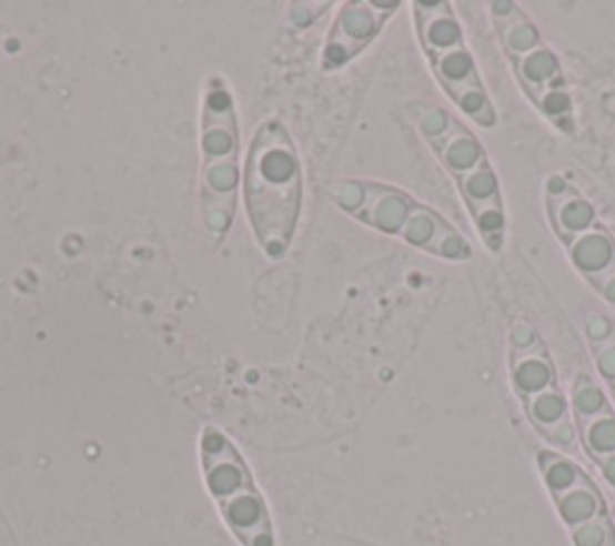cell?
<instances>
[{
  "label": "cell",
  "mask_w": 615,
  "mask_h": 546,
  "mask_svg": "<svg viewBox=\"0 0 615 546\" xmlns=\"http://www.w3.org/2000/svg\"><path fill=\"white\" fill-rule=\"evenodd\" d=\"M243 200L258 246L270 261H282L303 205L301 156L282 121H265L255 131L243 169Z\"/></svg>",
  "instance_id": "1"
},
{
  "label": "cell",
  "mask_w": 615,
  "mask_h": 546,
  "mask_svg": "<svg viewBox=\"0 0 615 546\" xmlns=\"http://www.w3.org/2000/svg\"><path fill=\"white\" fill-rule=\"evenodd\" d=\"M200 218L212 243H222L236 218L241 183V125L229 82L212 75L200 111Z\"/></svg>",
  "instance_id": "2"
},
{
  "label": "cell",
  "mask_w": 615,
  "mask_h": 546,
  "mask_svg": "<svg viewBox=\"0 0 615 546\" xmlns=\"http://www.w3.org/2000/svg\"><path fill=\"white\" fill-rule=\"evenodd\" d=\"M198 451L204 486L231 537L241 546H276L268 498L236 443L222 428L204 426Z\"/></svg>",
  "instance_id": "3"
},
{
  "label": "cell",
  "mask_w": 615,
  "mask_h": 546,
  "mask_svg": "<svg viewBox=\"0 0 615 546\" xmlns=\"http://www.w3.org/2000/svg\"><path fill=\"white\" fill-rule=\"evenodd\" d=\"M394 10H400V3H371V0L344 3L336 12L325 51H322V70L332 73L354 61L380 34Z\"/></svg>",
  "instance_id": "4"
},
{
  "label": "cell",
  "mask_w": 615,
  "mask_h": 546,
  "mask_svg": "<svg viewBox=\"0 0 615 546\" xmlns=\"http://www.w3.org/2000/svg\"><path fill=\"white\" fill-rule=\"evenodd\" d=\"M400 239L406 241L409 246L421 249L437 257H445V261L464 263L472 257V246H468V241L457 229H452L441 214L419 203L409 212Z\"/></svg>",
  "instance_id": "5"
},
{
  "label": "cell",
  "mask_w": 615,
  "mask_h": 546,
  "mask_svg": "<svg viewBox=\"0 0 615 546\" xmlns=\"http://www.w3.org/2000/svg\"><path fill=\"white\" fill-rule=\"evenodd\" d=\"M414 10L419 39L426 55L464 47L462 24L457 22L450 3H416Z\"/></svg>",
  "instance_id": "6"
},
{
  "label": "cell",
  "mask_w": 615,
  "mask_h": 546,
  "mask_svg": "<svg viewBox=\"0 0 615 546\" xmlns=\"http://www.w3.org/2000/svg\"><path fill=\"white\" fill-rule=\"evenodd\" d=\"M565 249L569 261L584 277H594L615 263V241L602 226H594L589 232L567 241Z\"/></svg>",
  "instance_id": "7"
},
{
  "label": "cell",
  "mask_w": 615,
  "mask_h": 546,
  "mask_svg": "<svg viewBox=\"0 0 615 546\" xmlns=\"http://www.w3.org/2000/svg\"><path fill=\"white\" fill-rule=\"evenodd\" d=\"M512 356H515L512 358V385H515L517 395L530 400L553 387L555 371L541 342L526 352H512Z\"/></svg>",
  "instance_id": "8"
},
{
  "label": "cell",
  "mask_w": 615,
  "mask_h": 546,
  "mask_svg": "<svg viewBox=\"0 0 615 546\" xmlns=\"http://www.w3.org/2000/svg\"><path fill=\"white\" fill-rule=\"evenodd\" d=\"M429 145L435 150L437 156H441L443 166L455 179L468 174V171H474L476 166L486 162V152H483L481 142L472 133H466L464 128H460V123L450 135L429 142Z\"/></svg>",
  "instance_id": "9"
},
{
  "label": "cell",
  "mask_w": 615,
  "mask_h": 546,
  "mask_svg": "<svg viewBox=\"0 0 615 546\" xmlns=\"http://www.w3.org/2000/svg\"><path fill=\"white\" fill-rule=\"evenodd\" d=\"M548 214L555 234L563 239V243L596 226V212L592 203L584 200L575 189L558 200H548Z\"/></svg>",
  "instance_id": "10"
},
{
  "label": "cell",
  "mask_w": 615,
  "mask_h": 546,
  "mask_svg": "<svg viewBox=\"0 0 615 546\" xmlns=\"http://www.w3.org/2000/svg\"><path fill=\"white\" fill-rule=\"evenodd\" d=\"M515 68H517V75L524 82V88L530 90V92L538 90V94L544 92V90H548L551 84H555V82H558V78H561L558 55H555L544 44H541L538 49H534L532 53L522 55V59H517Z\"/></svg>",
  "instance_id": "11"
},
{
  "label": "cell",
  "mask_w": 615,
  "mask_h": 546,
  "mask_svg": "<svg viewBox=\"0 0 615 546\" xmlns=\"http://www.w3.org/2000/svg\"><path fill=\"white\" fill-rule=\"evenodd\" d=\"M429 61H431L435 78L443 82L445 90L462 88V84L478 80L476 61H474V55L468 53L466 47L429 55Z\"/></svg>",
  "instance_id": "12"
},
{
  "label": "cell",
  "mask_w": 615,
  "mask_h": 546,
  "mask_svg": "<svg viewBox=\"0 0 615 546\" xmlns=\"http://www.w3.org/2000/svg\"><path fill=\"white\" fill-rule=\"evenodd\" d=\"M558 501V513L565 520V525L577 527L582 523H589L594 517L602 515V496H598L596 488L584 479L579 486L569 488L567 494L555 498Z\"/></svg>",
  "instance_id": "13"
},
{
  "label": "cell",
  "mask_w": 615,
  "mask_h": 546,
  "mask_svg": "<svg viewBox=\"0 0 615 546\" xmlns=\"http://www.w3.org/2000/svg\"><path fill=\"white\" fill-rule=\"evenodd\" d=\"M445 92L452 97V102H455L476 125L493 128L497 123V113L493 109L488 92L483 90L481 80H474L468 84H462V88H452V90H445Z\"/></svg>",
  "instance_id": "14"
},
{
  "label": "cell",
  "mask_w": 615,
  "mask_h": 546,
  "mask_svg": "<svg viewBox=\"0 0 615 546\" xmlns=\"http://www.w3.org/2000/svg\"><path fill=\"white\" fill-rule=\"evenodd\" d=\"M497 32H501V41H503L505 51L515 61L541 47L538 30L532 24L530 18L522 16V10H517L510 20L497 22Z\"/></svg>",
  "instance_id": "15"
},
{
  "label": "cell",
  "mask_w": 615,
  "mask_h": 546,
  "mask_svg": "<svg viewBox=\"0 0 615 546\" xmlns=\"http://www.w3.org/2000/svg\"><path fill=\"white\" fill-rule=\"evenodd\" d=\"M538 459H541V472H544V482L555 498L567 494L569 488H575L584 482L582 469L575 463H569V459L563 455L541 453Z\"/></svg>",
  "instance_id": "16"
},
{
  "label": "cell",
  "mask_w": 615,
  "mask_h": 546,
  "mask_svg": "<svg viewBox=\"0 0 615 546\" xmlns=\"http://www.w3.org/2000/svg\"><path fill=\"white\" fill-rule=\"evenodd\" d=\"M474 218V224L478 229L481 239L486 241L491 251H501L503 239H505V212H503V200H491V203H481L468 208Z\"/></svg>",
  "instance_id": "17"
},
{
  "label": "cell",
  "mask_w": 615,
  "mask_h": 546,
  "mask_svg": "<svg viewBox=\"0 0 615 546\" xmlns=\"http://www.w3.org/2000/svg\"><path fill=\"white\" fill-rule=\"evenodd\" d=\"M457 185H460V193L464 195L468 208L481 205V203H491V200L501 198V191H497L495 171L491 169L488 162H483L474 171H468V174L460 176Z\"/></svg>",
  "instance_id": "18"
},
{
  "label": "cell",
  "mask_w": 615,
  "mask_h": 546,
  "mask_svg": "<svg viewBox=\"0 0 615 546\" xmlns=\"http://www.w3.org/2000/svg\"><path fill=\"white\" fill-rule=\"evenodd\" d=\"M524 402H526V412H530L532 422L538 426V431L558 424L565 419V416H569V405L558 387H548V391L538 393Z\"/></svg>",
  "instance_id": "19"
},
{
  "label": "cell",
  "mask_w": 615,
  "mask_h": 546,
  "mask_svg": "<svg viewBox=\"0 0 615 546\" xmlns=\"http://www.w3.org/2000/svg\"><path fill=\"white\" fill-rule=\"evenodd\" d=\"M582 441L584 448L592 453L594 459H602L615 453V414L606 412L596 419L582 422Z\"/></svg>",
  "instance_id": "20"
},
{
  "label": "cell",
  "mask_w": 615,
  "mask_h": 546,
  "mask_svg": "<svg viewBox=\"0 0 615 546\" xmlns=\"http://www.w3.org/2000/svg\"><path fill=\"white\" fill-rule=\"evenodd\" d=\"M573 410L579 416V422H589V419H596V416L611 412L606 393L589 378H582L575 383Z\"/></svg>",
  "instance_id": "21"
},
{
  "label": "cell",
  "mask_w": 615,
  "mask_h": 546,
  "mask_svg": "<svg viewBox=\"0 0 615 546\" xmlns=\"http://www.w3.org/2000/svg\"><path fill=\"white\" fill-rule=\"evenodd\" d=\"M414 119H416L419 133L426 138L429 142H435V140L450 135L457 125V121L452 119L450 113H445L443 109H437V107H416Z\"/></svg>",
  "instance_id": "22"
},
{
  "label": "cell",
  "mask_w": 615,
  "mask_h": 546,
  "mask_svg": "<svg viewBox=\"0 0 615 546\" xmlns=\"http://www.w3.org/2000/svg\"><path fill=\"white\" fill-rule=\"evenodd\" d=\"M575 546H608V525L602 515L573 527Z\"/></svg>",
  "instance_id": "23"
},
{
  "label": "cell",
  "mask_w": 615,
  "mask_h": 546,
  "mask_svg": "<svg viewBox=\"0 0 615 546\" xmlns=\"http://www.w3.org/2000/svg\"><path fill=\"white\" fill-rule=\"evenodd\" d=\"M536 102L541 109H544L546 117H551L555 123H561L563 117H569V109H573V104H569V97L563 90L555 88V84H551L548 90L541 92L536 97Z\"/></svg>",
  "instance_id": "24"
},
{
  "label": "cell",
  "mask_w": 615,
  "mask_h": 546,
  "mask_svg": "<svg viewBox=\"0 0 615 546\" xmlns=\"http://www.w3.org/2000/svg\"><path fill=\"white\" fill-rule=\"evenodd\" d=\"M541 434H544L546 441L551 445H555V448H573V445L577 443V428L569 416H565L563 422L553 424L548 428H541Z\"/></svg>",
  "instance_id": "25"
},
{
  "label": "cell",
  "mask_w": 615,
  "mask_h": 546,
  "mask_svg": "<svg viewBox=\"0 0 615 546\" xmlns=\"http://www.w3.org/2000/svg\"><path fill=\"white\" fill-rule=\"evenodd\" d=\"M596 368L602 378L615 383V337L604 344H596Z\"/></svg>",
  "instance_id": "26"
},
{
  "label": "cell",
  "mask_w": 615,
  "mask_h": 546,
  "mask_svg": "<svg viewBox=\"0 0 615 546\" xmlns=\"http://www.w3.org/2000/svg\"><path fill=\"white\" fill-rule=\"evenodd\" d=\"M592 282L594 290L604 296V301H608L611 306H615V263L611 267H606L604 272H598L594 277H587Z\"/></svg>",
  "instance_id": "27"
},
{
  "label": "cell",
  "mask_w": 615,
  "mask_h": 546,
  "mask_svg": "<svg viewBox=\"0 0 615 546\" xmlns=\"http://www.w3.org/2000/svg\"><path fill=\"white\" fill-rule=\"evenodd\" d=\"M587 335L596 347V344H604L611 337H615V327L611 325L608 318H604V315H589V318H587Z\"/></svg>",
  "instance_id": "28"
},
{
  "label": "cell",
  "mask_w": 615,
  "mask_h": 546,
  "mask_svg": "<svg viewBox=\"0 0 615 546\" xmlns=\"http://www.w3.org/2000/svg\"><path fill=\"white\" fill-rule=\"evenodd\" d=\"M536 344H538V337L532 325L520 323V325H515V330H512V352H526V350L536 347Z\"/></svg>",
  "instance_id": "29"
},
{
  "label": "cell",
  "mask_w": 615,
  "mask_h": 546,
  "mask_svg": "<svg viewBox=\"0 0 615 546\" xmlns=\"http://www.w3.org/2000/svg\"><path fill=\"white\" fill-rule=\"evenodd\" d=\"M569 191H573V185H569L563 176H551L546 183V200H558Z\"/></svg>",
  "instance_id": "30"
},
{
  "label": "cell",
  "mask_w": 615,
  "mask_h": 546,
  "mask_svg": "<svg viewBox=\"0 0 615 546\" xmlns=\"http://www.w3.org/2000/svg\"><path fill=\"white\" fill-rule=\"evenodd\" d=\"M491 10H493L495 22H503V20H510L512 16H515L520 8L515 3H505V0H503V3H493Z\"/></svg>",
  "instance_id": "31"
},
{
  "label": "cell",
  "mask_w": 615,
  "mask_h": 546,
  "mask_svg": "<svg viewBox=\"0 0 615 546\" xmlns=\"http://www.w3.org/2000/svg\"><path fill=\"white\" fill-rule=\"evenodd\" d=\"M598 467H602V474L606 477V482H608L611 486H615V453L598 459Z\"/></svg>",
  "instance_id": "32"
},
{
  "label": "cell",
  "mask_w": 615,
  "mask_h": 546,
  "mask_svg": "<svg viewBox=\"0 0 615 546\" xmlns=\"http://www.w3.org/2000/svg\"><path fill=\"white\" fill-rule=\"evenodd\" d=\"M611 391H613V397H615V383H611Z\"/></svg>",
  "instance_id": "33"
}]
</instances>
